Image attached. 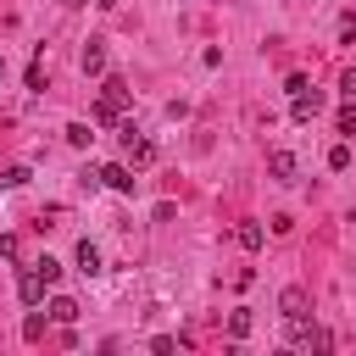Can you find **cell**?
Instances as JSON below:
<instances>
[{
  "label": "cell",
  "instance_id": "22",
  "mask_svg": "<svg viewBox=\"0 0 356 356\" xmlns=\"http://www.w3.org/2000/svg\"><path fill=\"white\" fill-rule=\"evenodd\" d=\"M0 78H6V61H0Z\"/></svg>",
  "mask_w": 356,
  "mask_h": 356
},
{
  "label": "cell",
  "instance_id": "2",
  "mask_svg": "<svg viewBox=\"0 0 356 356\" xmlns=\"http://www.w3.org/2000/svg\"><path fill=\"white\" fill-rule=\"evenodd\" d=\"M117 134H122V161H128V167H150V161H156V145H150V139H139V128H134V122H122Z\"/></svg>",
  "mask_w": 356,
  "mask_h": 356
},
{
  "label": "cell",
  "instance_id": "16",
  "mask_svg": "<svg viewBox=\"0 0 356 356\" xmlns=\"http://www.w3.org/2000/svg\"><path fill=\"white\" fill-rule=\"evenodd\" d=\"M328 167L345 172V167H350V145H334V150H328Z\"/></svg>",
  "mask_w": 356,
  "mask_h": 356
},
{
  "label": "cell",
  "instance_id": "20",
  "mask_svg": "<svg viewBox=\"0 0 356 356\" xmlns=\"http://www.w3.org/2000/svg\"><path fill=\"white\" fill-rule=\"evenodd\" d=\"M339 39H345V44H356V17H350V11L339 17Z\"/></svg>",
  "mask_w": 356,
  "mask_h": 356
},
{
  "label": "cell",
  "instance_id": "5",
  "mask_svg": "<svg viewBox=\"0 0 356 356\" xmlns=\"http://www.w3.org/2000/svg\"><path fill=\"white\" fill-rule=\"evenodd\" d=\"M267 172H273L278 184H295V178H300V161H295L289 150H273V156H267Z\"/></svg>",
  "mask_w": 356,
  "mask_h": 356
},
{
  "label": "cell",
  "instance_id": "9",
  "mask_svg": "<svg viewBox=\"0 0 356 356\" xmlns=\"http://www.w3.org/2000/svg\"><path fill=\"white\" fill-rule=\"evenodd\" d=\"M234 239H239V250H261V239H267V234H261V222H239V228H234Z\"/></svg>",
  "mask_w": 356,
  "mask_h": 356
},
{
  "label": "cell",
  "instance_id": "10",
  "mask_svg": "<svg viewBox=\"0 0 356 356\" xmlns=\"http://www.w3.org/2000/svg\"><path fill=\"white\" fill-rule=\"evenodd\" d=\"M83 72H106V44H100V39L83 44Z\"/></svg>",
  "mask_w": 356,
  "mask_h": 356
},
{
  "label": "cell",
  "instance_id": "6",
  "mask_svg": "<svg viewBox=\"0 0 356 356\" xmlns=\"http://www.w3.org/2000/svg\"><path fill=\"white\" fill-rule=\"evenodd\" d=\"M317 106H323V95H317V89H306V95H295L289 117H295V122H312V117H317Z\"/></svg>",
  "mask_w": 356,
  "mask_h": 356
},
{
  "label": "cell",
  "instance_id": "13",
  "mask_svg": "<svg viewBox=\"0 0 356 356\" xmlns=\"http://www.w3.org/2000/svg\"><path fill=\"white\" fill-rule=\"evenodd\" d=\"M228 334H234V339H245V334H250V312H245V306H239V312H228Z\"/></svg>",
  "mask_w": 356,
  "mask_h": 356
},
{
  "label": "cell",
  "instance_id": "19",
  "mask_svg": "<svg viewBox=\"0 0 356 356\" xmlns=\"http://www.w3.org/2000/svg\"><path fill=\"white\" fill-rule=\"evenodd\" d=\"M339 134H356V100H350V106L339 111Z\"/></svg>",
  "mask_w": 356,
  "mask_h": 356
},
{
  "label": "cell",
  "instance_id": "14",
  "mask_svg": "<svg viewBox=\"0 0 356 356\" xmlns=\"http://www.w3.org/2000/svg\"><path fill=\"white\" fill-rule=\"evenodd\" d=\"M22 339H44V312H28V323H22Z\"/></svg>",
  "mask_w": 356,
  "mask_h": 356
},
{
  "label": "cell",
  "instance_id": "1",
  "mask_svg": "<svg viewBox=\"0 0 356 356\" xmlns=\"http://www.w3.org/2000/svg\"><path fill=\"white\" fill-rule=\"evenodd\" d=\"M122 106H128V83H122V78H106V83H100L95 122H117V117H122Z\"/></svg>",
  "mask_w": 356,
  "mask_h": 356
},
{
  "label": "cell",
  "instance_id": "21",
  "mask_svg": "<svg viewBox=\"0 0 356 356\" xmlns=\"http://www.w3.org/2000/svg\"><path fill=\"white\" fill-rule=\"evenodd\" d=\"M95 6H117V0H95Z\"/></svg>",
  "mask_w": 356,
  "mask_h": 356
},
{
  "label": "cell",
  "instance_id": "15",
  "mask_svg": "<svg viewBox=\"0 0 356 356\" xmlns=\"http://www.w3.org/2000/svg\"><path fill=\"white\" fill-rule=\"evenodd\" d=\"M89 139H95V134H89V122H72V128H67V145H78V150H83Z\"/></svg>",
  "mask_w": 356,
  "mask_h": 356
},
{
  "label": "cell",
  "instance_id": "3",
  "mask_svg": "<svg viewBox=\"0 0 356 356\" xmlns=\"http://www.w3.org/2000/svg\"><path fill=\"white\" fill-rule=\"evenodd\" d=\"M44 289H50V284H44V273H39V267H22V278H17L22 306H39V300H44Z\"/></svg>",
  "mask_w": 356,
  "mask_h": 356
},
{
  "label": "cell",
  "instance_id": "18",
  "mask_svg": "<svg viewBox=\"0 0 356 356\" xmlns=\"http://www.w3.org/2000/svg\"><path fill=\"white\" fill-rule=\"evenodd\" d=\"M28 89H44V56H33V67H28Z\"/></svg>",
  "mask_w": 356,
  "mask_h": 356
},
{
  "label": "cell",
  "instance_id": "8",
  "mask_svg": "<svg viewBox=\"0 0 356 356\" xmlns=\"http://www.w3.org/2000/svg\"><path fill=\"white\" fill-rule=\"evenodd\" d=\"M306 306H312V300H306V289H295V284L278 295V312H284V317H306Z\"/></svg>",
  "mask_w": 356,
  "mask_h": 356
},
{
  "label": "cell",
  "instance_id": "12",
  "mask_svg": "<svg viewBox=\"0 0 356 356\" xmlns=\"http://www.w3.org/2000/svg\"><path fill=\"white\" fill-rule=\"evenodd\" d=\"M28 178H33V172H28V167H6V172H0V189H22V184H28Z\"/></svg>",
  "mask_w": 356,
  "mask_h": 356
},
{
  "label": "cell",
  "instance_id": "17",
  "mask_svg": "<svg viewBox=\"0 0 356 356\" xmlns=\"http://www.w3.org/2000/svg\"><path fill=\"white\" fill-rule=\"evenodd\" d=\"M33 267H39V273H44V284H56V278H61V261H56V256H39V261H33Z\"/></svg>",
  "mask_w": 356,
  "mask_h": 356
},
{
  "label": "cell",
  "instance_id": "11",
  "mask_svg": "<svg viewBox=\"0 0 356 356\" xmlns=\"http://www.w3.org/2000/svg\"><path fill=\"white\" fill-rule=\"evenodd\" d=\"M50 317H56V323H78V300L56 295V300H50Z\"/></svg>",
  "mask_w": 356,
  "mask_h": 356
},
{
  "label": "cell",
  "instance_id": "7",
  "mask_svg": "<svg viewBox=\"0 0 356 356\" xmlns=\"http://www.w3.org/2000/svg\"><path fill=\"white\" fill-rule=\"evenodd\" d=\"M72 261H78V273H83V278H95V273H100V250H95L89 239H78V250H72Z\"/></svg>",
  "mask_w": 356,
  "mask_h": 356
},
{
  "label": "cell",
  "instance_id": "4",
  "mask_svg": "<svg viewBox=\"0 0 356 356\" xmlns=\"http://www.w3.org/2000/svg\"><path fill=\"white\" fill-rule=\"evenodd\" d=\"M100 184L117 189V195H134V167L128 161H111V167H100Z\"/></svg>",
  "mask_w": 356,
  "mask_h": 356
}]
</instances>
